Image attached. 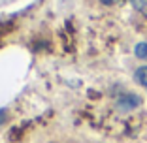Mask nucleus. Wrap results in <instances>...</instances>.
Listing matches in <instances>:
<instances>
[{
	"mask_svg": "<svg viewBox=\"0 0 147 143\" xmlns=\"http://www.w3.org/2000/svg\"><path fill=\"white\" fill-rule=\"evenodd\" d=\"M142 104V98L136 94H123L121 98H117V109H121V111H128V109H134Z\"/></svg>",
	"mask_w": 147,
	"mask_h": 143,
	"instance_id": "1",
	"label": "nucleus"
},
{
	"mask_svg": "<svg viewBox=\"0 0 147 143\" xmlns=\"http://www.w3.org/2000/svg\"><path fill=\"white\" fill-rule=\"evenodd\" d=\"M134 77H136V81H138L140 85H143V87L147 89V66H142V68L136 70Z\"/></svg>",
	"mask_w": 147,
	"mask_h": 143,
	"instance_id": "2",
	"label": "nucleus"
},
{
	"mask_svg": "<svg viewBox=\"0 0 147 143\" xmlns=\"http://www.w3.org/2000/svg\"><path fill=\"white\" fill-rule=\"evenodd\" d=\"M134 53L138 58H147V44L145 42H142V44H138L134 47Z\"/></svg>",
	"mask_w": 147,
	"mask_h": 143,
	"instance_id": "3",
	"label": "nucleus"
},
{
	"mask_svg": "<svg viewBox=\"0 0 147 143\" xmlns=\"http://www.w3.org/2000/svg\"><path fill=\"white\" fill-rule=\"evenodd\" d=\"M132 4H134V8L138 9L140 13H143L147 17V0H132Z\"/></svg>",
	"mask_w": 147,
	"mask_h": 143,
	"instance_id": "4",
	"label": "nucleus"
},
{
	"mask_svg": "<svg viewBox=\"0 0 147 143\" xmlns=\"http://www.w3.org/2000/svg\"><path fill=\"white\" fill-rule=\"evenodd\" d=\"M4 119H6V111H4V109H0V124L4 122Z\"/></svg>",
	"mask_w": 147,
	"mask_h": 143,
	"instance_id": "5",
	"label": "nucleus"
},
{
	"mask_svg": "<svg viewBox=\"0 0 147 143\" xmlns=\"http://www.w3.org/2000/svg\"><path fill=\"white\" fill-rule=\"evenodd\" d=\"M100 2H102V4H106V6H111L115 0H100Z\"/></svg>",
	"mask_w": 147,
	"mask_h": 143,
	"instance_id": "6",
	"label": "nucleus"
}]
</instances>
